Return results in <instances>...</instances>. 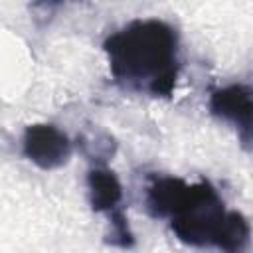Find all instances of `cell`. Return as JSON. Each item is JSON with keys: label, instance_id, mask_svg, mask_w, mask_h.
<instances>
[{"label": "cell", "instance_id": "cell-4", "mask_svg": "<svg viewBox=\"0 0 253 253\" xmlns=\"http://www.w3.org/2000/svg\"><path fill=\"white\" fill-rule=\"evenodd\" d=\"M22 152L42 170H55L67 164L71 156V142L67 134L49 123H36L26 126L22 136Z\"/></svg>", "mask_w": 253, "mask_h": 253}, {"label": "cell", "instance_id": "cell-7", "mask_svg": "<svg viewBox=\"0 0 253 253\" xmlns=\"http://www.w3.org/2000/svg\"><path fill=\"white\" fill-rule=\"evenodd\" d=\"M251 243V225L247 217L235 210H229L223 229L217 237L215 249L221 253H245Z\"/></svg>", "mask_w": 253, "mask_h": 253}, {"label": "cell", "instance_id": "cell-6", "mask_svg": "<svg viewBox=\"0 0 253 253\" xmlns=\"http://www.w3.org/2000/svg\"><path fill=\"white\" fill-rule=\"evenodd\" d=\"M87 192L93 211H115L123 200V186L109 168H93L87 174Z\"/></svg>", "mask_w": 253, "mask_h": 253}, {"label": "cell", "instance_id": "cell-1", "mask_svg": "<svg viewBox=\"0 0 253 253\" xmlns=\"http://www.w3.org/2000/svg\"><path fill=\"white\" fill-rule=\"evenodd\" d=\"M103 49L111 75L126 89L170 97L178 73V32L164 20L140 18L111 34Z\"/></svg>", "mask_w": 253, "mask_h": 253}, {"label": "cell", "instance_id": "cell-2", "mask_svg": "<svg viewBox=\"0 0 253 253\" xmlns=\"http://www.w3.org/2000/svg\"><path fill=\"white\" fill-rule=\"evenodd\" d=\"M229 210L210 180L190 186V194L182 208L170 217L174 235L192 247H215Z\"/></svg>", "mask_w": 253, "mask_h": 253}, {"label": "cell", "instance_id": "cell-3", "mask_svg": "<svg viewBox=\"0 0 253 253\" xmlns=\"http://www.w3.org/2000/svg\"><path fill=\"white\" fill-rule=\"evenodd\" d=\"M213 117L233 123L237 136L247 150H253V87L233 83L219 87L210 97Z\"/></svg>", "mask_w": 253, "mask_h": 253}, {"label": "cell", "instance_id": "cell-8", "mask_svg": "<svg viewBox=\"0 0 253 253\" xmlns=\"http://www.w3.org/2000/svg\"><path fill=\"white\" fill-rule=\"evenodd\" d=\"M109 233H107V243L113 245V247H121V249H130L134 245V233L128 225V219L125 215V211L119 208L115 211L109 213Z\"/></svg>", "mask_w": 253, "mask_h": 253}, {"label": "cell", "instance_id": "cell-5", "mask_svg": "<svg viewBox=\"0 0 253 253\" xmlns=\"http://www.w3.org/2000/svg\"><path fill=\"white\" fill-rule=\"evenodd\" d=\"M188 192L190 184L182 178L160 176L146 190V211L156 219H170L186 202Z\"/></svg>", "mask_w": 253, "mask_h": 253}]
</instances>
